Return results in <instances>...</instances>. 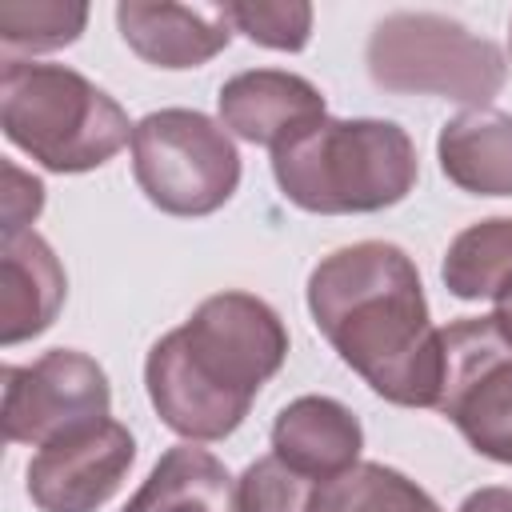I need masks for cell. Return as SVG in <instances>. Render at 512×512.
<instances>
[{
    "label": "cell",
    "mask_w": 512,
    "mask_h": 512,
    "mask_svg": "<svg viewBox=\"0 0 512 512\" xmlns=\"http://www.w3.org/2000/svg\"><path fill=\"white\" fill-rule=\"evenodd\" d=\"M308 312L332 352L388 404L436 408L444 340L416 260L388 240H356L308 272Z\"/></svg>",
    "instance_id": "cell-1"
},
{
    "label": "cell",
    "mask_w": 512,
    "mask_h": 512,
    "mask_svg": "<svg viewBox=\"0 0 512 512\" xmlns=\"http://www.w3.org/2000/svg\"><path fill=\"white\" fill-rule=\"evenodd\" d=\"M284 360L288 328L280 312L232 288L200 300L180 328L148 348L144 388L168 432L188 444H212L248 420L256 392Z\"/></svg>",
    "instance_id": "cell-2"
},
{
    "label": "cell",
    "mask_w": 512,
    "mask_h": 512,
    "mask_svg": "<svg viewBox=\"0 0 512 512\" xmlns=\"http://www.w3.org/2000/svg\"><path fill=\"white\" fill-rule=\"evenodd\" d=\"M272 176L280 196L304 212L368 216L416 188L420 156L396 120L324 116L272 148Z\"/></svg>",
    "instance_id": "cell-3"
},
{
    "label": "cell",
    "mask_w": 512,
    "mask_h": 512,
    "mask_svg": "<svg viewBox=\"0 0 512 512\" xmlns=\"http://www.w3.org/2000/svg\"><path fill=\"white\" fill-rule=\"evenodd\" d=\"M0 128L8 144H16L40 168L80 176L104 168L124 144H132L136 124L84 72L4 56Z\"/></svg>",
    "instance_id": "cell-4"
},
{
    "label": "cell",
    "mask_w": 512,
    "mask_h": 512,
    "mask_svg": "<svg viewBox=\"0 0 512 512\" xmlns=\"http://www.w3.org/2000/svg\"><path fill=\"white\" fill-rule=\"evenodd\" d=\"M364 64L384 92L440 96L464 108H492L508 80L500 44L444 12H388L368 36Z\"/></svg>",
    "instance_id": "cell-5"
},
{
    "label": "cell",
    "mask_w": 512,
    "mask_h": 512,
    "mask_svg": "<svg viewBox=\"0 0 512 512\" xmlns=\"http://www.w3.org/2000/svg\"><path fill=\"white\" fill-rule=\"evenodd\" d=\"M132 176L168 216H212L240 188V152L228 128L196 108H160L132 128Z\"/></svg>",
    "instance_id": "cell-6"
},
{
    "label": "cell",
    "mask_w": 512,
    "mask_h": 512,
    "mask_svg": "<svg viewBox=\"0 0 512 512\" xmlns=\"http://www.w3.org/2000/svg\"><path fill=\"white\" fill-rule=\"evenodd\" d=\"M444 380L436 412L456 424L472 452L512 464V344L492 316H464L440 328Z\"/></svg>",
    "instance_id": "cell-7"
},
{
    "label": "cell",
    "mask_w": 512,
    "mask_h": 512,
    "mask_svg": "<svg viewBox=\"0 0 512 512\" xmlns=\"http://www.w3.org/2000/svg\"><path fill=\"white\" fill-rule=\"evenodd\" d=\"M0 424L12 444L44 448L48 440L96 424L112 408L108 372L76 348H52L32 364H4Z\"/></svg>",
    "instance_id": "cell-8"
},
{
    "label": "cell",
    "mask_w": 512,
    "mask_h": 512,
    "mask_svg": "<svg viewBox=\"0 0 512 512\" xmlns=\"http://www.w3.org/2000/svg\"><path fill=\"white\" fill-rule=\"evenodd\" d=\"M136 464V436L104 416L48 440L28 460V500L40 512H96L104 508Z\"/></svg>",
    "instance_id": "cell-9"
},
{
    "label": "cell",
    "mask_w": 512,
    "mask_h": 512,
    "mask_svg": "<svg viewBox=\"0 0 512 512\" xmlns=\"http://www.w3.org/2000/svg\"><path fill=\"white\" fill-rule=\"evenodd\" d=\"M216 108L228 136H240L268 152L328 116L324 92L308 76L284 68H248L228 76L220 84Z\"/></svg>",
    "instance_id": "cell-10"
},
{
    "label": "cell",
    "mask_w": 512,
    "mask_h": 512,
    "mask_svg": "<svg viewBox=\"0 0 512 512\" xmlns=\"http://www.w3.org/2000/svg\"><path fill=\"white\" fill-rule=\"evenodd\" d=\"M116 28L144 64L168 68V72L208 64L228 48L236 32L224 4H172V0L116 4Z\"/></svg>",
    "instance_id": "cell-11"
},
{
    "label": "cell",
    "mask_w": 512,
    "mask_h": 512,
    "mask_svg": "<svg viewBox=\"0 0 512 512\" xmlns=\"http://www.w3.org/2000/svg\"><path fill=\"white\" fill-rule=\"evenodd\" d=\"M360 448L364 428L356 412L332 396H296L272 420V456L316 484L352 472Z\"/></svg>",
    "instance_id": "cell-12"
},
{
    "label": "cell",
    "mask_w": 512,
    "mask_h": 512,
    "mask_svg": "<svg viewBox=\"0 0 512 512\" xmlns=\"http://www.w3.org/2000/svg\"><path fill=\"white\" fill-rule=\"evenodd\" d=\"M68 296L60 256L40 232H16L0 240V340L4 348L52 328Z\"/></svg>",
    "instance_id": "cell-13"
},
{
    "label": "cell",
    "mask_w": 512,
    "mask_h": 512,
    "mask_svg": "<svg viewBox=\"0 0 512 512\" xmlns=\"http://www.w3.org/2000/svg\"><path fill=\"white\" fill-rule=\"evenodd\" d=\"M436 160L468 196H512V112L464 108L440 128Z\"/></svg>",
    "instance_id": "cell-14"
},
{
    "label": "cell",
    "mask_w": 512,
    "mask_h": 512,
    "mask_svg": "<svg viewBox=\"0 0 512 512\" xmlns=\"http://www.w3.org/2000/svg\"><path fill=\"white\" fill-rule=\"evenodd\" d=\"M120 512H236V480L224 460L184 440L160 452Z\"/></svg>",
    "instance_id": "cell-15"
},
{
    "label": "cell",
    "mask_w": 512,
    "mask_h": 512,
    "mask_svg": "<svg viewBox=\"0 0 512 512\" xmlns=\"http://www.w3.org/2000/svg\"><path fill=\"white\" fill-rule=\"evenodd\" d=\"M440 280L456 300H492L512 280V216H488L456 232Z\"/></svg>",
    "instance_id": "cell-16"
},
{
    "label": "cell",
    "mask_w": 512,
    "mask_h": 512,
    "mask_svg": "<svg viewBox=\"0 0 512 512\" xmlns=\"http://www.w3.org/2000/svg\"><path fill=\"white\" fill-rule=\"evenodd\" d=\"M316 512H444L400 468L360 460L352 472L320 484Z\"/></svg>",
    "instance_id": "cell-17"
},
{
    "label": "cell",
    "mask_w": 512,
    "mask_h": 512,
    "mask_svg": "<svg viewBox=\"0 0 512 512\" xmlns=\"http://www.w3.org/2000/svg\"><path fill=\"white\" fill-rule=\"evenodd\" d=\"M88 24V4L80 0H8L0 4V44L4 56L16 52H56L80 40Z\"/></svg>",
    "instance_id": "cell-18"
},
{
    "label": "cell",
    "mask_w": 512,
    "mask_h": 512,
    "mask_svg": "<svg viewBox=\"0 0 512 512\" xmlns=\"http://www.w3.org/2000/svg\"><path fill=\"white\" fill-rule=\"evenodd\" d=\"M320 484L292 472L272 452L252 460L236 480V512H316Z\"/></svg>",
    "instance_id": "cell-19"
},
{
    "label": "cell",
    "mask_w": 512,
    "mask_h": 512,
    "mask_svg": "<svg viewBox=\"0 0 512 512\" xmlns=\"http://www.w3.org/2000/svg\"><path fill=\"white\" fill-rule=\"evenodd\" d=\"M236 32L272 52H300L312 40V4L304 0H240L224 4Z\"/></svg>",
    "instance_id": "cell-20"
},
{
    "label": "cell",
    "mask_w": 512,
    "mask_h": 512,
    "mask_svg": "<svg viewBox=\"0 0 512 512\" xmlns=\"http://www.w3.org/2000/svg\"><path fill=\"white\" fill-rule=\"evenodd\" d=\"M4 236L28 232V224L44 208V184L28 172H20L12 160H4Z\"/></svg>",
    "instance_id": "cell-21"
},
{
    "label": "cell",
    "mask_w": 512,
    "mask_h": 512,
    "mask_svg": "<svg viewBox=\"0 0 512 512\" xmlns=\"http://www.w3.org/2000/svg\"><path fill=\"white\" fill-rule=\"evenodd\" d=\"M456 512H512V488H500V484L476 488L464 496V504Z\"/></svg>",
    "instance_id": "cell-22"
},
{
    "label": "cell",
    "mask_w": 512,
    "mask_h": 512,
    "mask_svg": "<svg viewBox=\"0 0 512 512\" xmlns=\"http://www.w3.org/2000/svg\"><path fill=\"white\" fill-rule=\"evenodd\" d=\"M492 304H496V308H492V320H496V328L504 332V340L512 344V280L492 296Z\"/></svg>",
    "instance_id": "cell-23"
},
{
    "label": "cell",
    "mask_w": 512,
    "mask_h": 512,
    "mask_svg": "<svg viewBox=\"0 0 512 512\" xmlns=\"http://www.w3.org/2000/svg\"><path fill=\"white\" fill-rule=\"evenodd\" d=\"M508 48H512V24H508Z\"/></svg>",
    "instance_id": "cell-24"
}]
</instances>
